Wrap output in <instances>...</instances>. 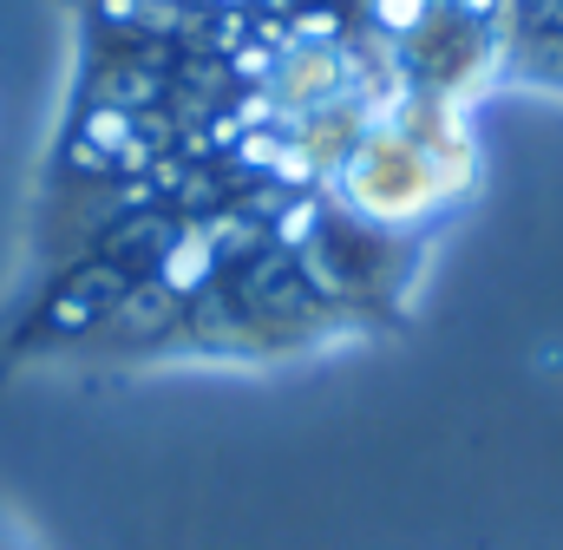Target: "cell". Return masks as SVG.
<instances>
[{
	"instance_id": "cell-1",
	"label": "cell",
	"mask_w": 563,
	"mask_h": 550,
	"mask_svg": "<svg viewBox=\"0 0 563 550\" xmlns=\"http://www.w3.org/2000/svg\"><path fill=\"white\" fill-rule=\"evenodd\" d=\"M505 0H66L0 367L139 381L354 348L478 184Z\"/></svg>"
},
{
	"instance_id": "cell-2",
	"label": "cell",
	"mask_w": 563,
	"mask_h": 550,
	"mask_svg": "<svg viewBox=\"0 0 563 550\" xmlns=\"http://www.w3.org/2000/svg\"><path fill=\"white\" fill-rule=\"evenodd\" d=\"M505 86L563 99V0H505Z\"/></svg>"
},
{
	"instance_id": "cell-3",
	"label": "cell",
	"mask_w": 563,
	"mask_h": 550,
	"mask_svg": "<svg viewBox=\"0 0 563 550\" xmlns=\"http://www.w3.org/2000/svg\"><path fill=\"white\" fill-rule=\"evenodd\" d=\"M0 550H46L40 544V531L26 525V512H20L13 498H0Z\"/></svg>"
}]
</instances>
